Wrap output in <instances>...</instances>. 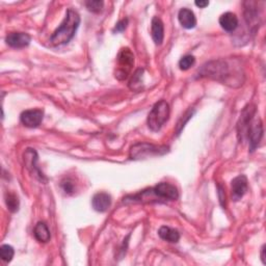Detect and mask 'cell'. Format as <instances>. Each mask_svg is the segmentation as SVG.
Masks as SVG:
<instances>
[{
  "label": "cell",
  "instance_id": "1",
  "mask_svg": "<svg viewBox=\"0 0 266 266\" xmlns=\"http://www.w3.org/2000/svg\"><path fill=\"white\" fill-rule=\"evenodd\" d=\"M199 75L234 87L242 85L244 81L242 68L235 59H217L209 61L202 67Z\"/></svg>",
  "mask_w": 266,
  "mask_h": 266
},
{
  "label": "cell",
  "instance_id": "2",
  "mask_svg": "<svg viewBox=\"0 0 266 266\" xmlns=\"http://www.w3.org/2000/svg\"><path fill=\"white\" fill-rule=\"evenodd\" d=\"M79 24H80V16L73 8H69L64 21L51 35L50 42L52 45L61 46L69 43L74 38Z\"/></svg>",
  "mask_w": 266,
  "mask_h": 266
},
{
  "label": "cell",
  "instance_id": "3",
  "mask_svg": "<svg viewBox=\"0 0 266 266\" xmlns=\"http://www.w3.org/2000/svg\"><path fill=\"white\" fill-rule=\"evenodd\" d=\"M170 118V105L165 100L157 102L148 116V126L152 131H159Z\"/></svg>",
  "mask_w": 266,
  "mask_h": 266
},
{
  "label": "cell",
  "instance_id": "4",
  "mask_svg": "<svg viewBox=\"0 0 266 266\" xmlns=\"http://www.w3.org/2000/svg\"><path fill=\"white\" fill-rule=\"evenodd\" d=\"M168 152V148L165 146H155L148 143H138L132 146L130 149L129 157L133 160L145 159L152 156H160Z\"/></svg>",
  "mask_w": 266,
  "mask_h": 266
},
{
  "label": "cell",
  "instance_id": "5",
  "mask_svg": "<svg viewBox=\"0 0 266 266\" xmlns=\"http://www.w3.org/2000/svg\"><path fill=\"white\" fill-rule=\"evenodd\" d=\"M118 64L116 77L119 80H124L128 77L132 67L134 66V55L129 48L121 49L118 56Z\"/></svg>",
  "mask_w": 266,
  "mask_h": 266
},
{
  "label": "cell",
  "instance_id": "6",
  "mask_svg": "<svg viewBox=\"0 0 266 266\" xmlns=\"http://www.w3.org/2000/svg\"><path fill=\"white\" fill-rule=\"evenodd\" d=\"M255 114H256V106L255 105L249 104L243 108V110L240 114V119H239V122L237 124L238 138H239V140H240V143L246 138L247 131H249L252 123L254 121Z\"/></svg>",
  "mask_w": 266,
  "mask_h": 266
},
{
  "label": "cell",
  "instance_id": "7",
  "mask_svg": "<svg viewBox=\"0 0 266 266\" xmlns=\"http://www.w3.org/2000/svg\"><path fill=\"white\" fill-rule=\"evenodd\" d=\"M156 198L165 201H176L179 198V191L175 185L166 182L158 183L152 188Z\"/></svg>",
  "mask_w": 266,
  "mask_h": 266
},
{
  "label": "cell",
  "instance_id": "8",
  "mask_svg": "<svg viewBox=\"0 0 266 266\" xmlns=\"http://www.w3.org/2000/svg\"><path fill=\"white\" fill-rule=\"evenodd\" d=\"M44 118L42 109H28L21 113L20 120L24 126L28 128H37L40 126Z\"/></svg>",
  "mask_w": 266,
  "mask_h": 266
},
{
  "label": "cell",
  "instance_id": "9",
  "mask_svg": "<svg viewBox=\"0 0 266 266\" xmlns=\"http://www.w3.org/2000/svg\"><path fill=\"white\" fill-rule=\"evenodd\" d=\"M262 136H263V126H262L261 121L259 120L257 122H253L249 131H247V135H246V138L249 139V143H250L251 152H254L256 148L258 147Z\"/></svg>",
  "mask_w": 266,
  "mask_h": 266
},
{
  "label": "cell",
  "instance_id": "10",
  "mask_svg": "<svg viewBox=\"0 0 266 266\" xmlns=\"http://www.w3.org/2000/svg\"><path fill=\"white\" fill-rule=\"evenodd\" d=\"M23 157H24L25 166L27 167V170L37 177V178H39L41 181H43L44 175L41 173L39 167L37 166V161H38L37 152H35L33 149H27L25 151Z\"/></svg>",
  "mask_w": 266,
  "mask_h": 266
},
{
  "label": "cell",
  "instance_id": "11",
  "mask_svg": "<svg viewBox=\"0 0 266 266\" xmlns=\"http://www.w3.org/2000/svg\"><path fill=\"white\" fill-rule=\"evenodd\" d=\"M232 199L237 202L240 200L247 191V179L244 175L237 176L231 182Z\"/></svg>",
  "mask_w": 266,
  "mask_h": 266
},
{
  "label": "cell",
  "instance_id": "12",
  "mask_svg": "<svg viewBox=\"0 0 266 266\" xmlns=\"http://www.w3.org/2000/svg\"><path fill=\"white\" fill-rule=\"evenodd\" d=\"M30 35L24 32H12L7 34L5 42L13 48H25L30 44Z\"/></svg>",
  "mask_w": 266,
  "mask_h": 266
},
{
  "label": "cell",
  "instance_id": "13",
  "mask_svg": "<svg viewBox=\"0 0 266 266\" xmlns=\"http://www.w3.org/2000/svg\"><path fill=\"white\" fill-rule=\"evenodd\" d=\"M93 208L98 212L107 211L111 205V197L110 194L106 192H98L96 193L92 200Z\"/></svg>",
  "mask_w": 266,
  "mask_h": 266
},
{
  "label": "cell",
  "instance_id": "14",
  "mask_svg": "<svg viewBox=\"0 0 266 266\" xmlns=\"http://www.w3.org/2000/svg\"><path fill=\"white\" fill-rule=\"evenodd\" d=\"M151 34L156 45H161L164 38V27L160 18L154 17L151 24Z\"/></svg>",
  "mask_w": 266,
  "mask_h": 266
},
{
  "label": "cell",
  "instance_id": "15",
  "mask_svg": "<svg viewBox=\"0 0 266 266\" xmlns=\"http://www.w3.org/2000/svg\"><path fill=\"white\" fill-rule=\"evenodd\" d=\"M178 19L182 27L186 29L194 28L197 25L196 16H194L193 12L189 10V8H181L178 14Z\"/></svg>",
  "mask_w": 266,
  "mask_h": 266
},
{
  "label": "cell",
  "instance_id": "16",
  "mask_svg": "<svg viewBox=\"0 0 266 266\" xmlns=\"http://www.w3.org/2000/svg\"><path fill=\"white\" fill-rule=\"evenodd\" d=\"M219 24L227 32H233L238 26V18L233 13H225L219 17Z\"/></svg>",
  "mask_w": 266,
  "mask_h": 266
},
{
  "label": "cell",
  "instance_id": "17",
  "mask_svg": "<svg viewBox=\"0 0 266 266\" xmlns=\"http://www.w3.org/2000/svg\"><path fill=\"white\" fill-rule=\"evenodd\" d=\"M158 235L161 239H163V240L172 242V243L178 242L180 239V234L177 230L172 229L170 227H166V226H162L158 230Z\"/></svg>",
  "mask_w": 266,
  "mask_h": 266
},
{
  "label": "cell",
  "instance_id": "18",
  "mask_svg": "<svg viewBox=\"0 0 266 266\" xmlns=\"http://www.w3.org/2000/svg\"><path fill=\"white\" fill-rule=\"evenodd\" d=\"M33 235L38 241L43 242V243L48 242L51 237L49 229L44 221H39V223L37 224V226H35L34 228Z\"/></svg>",
  "mask_w": 266,
  "mask_h": 266
},
{
  "label": "cell",
  "instance_id": "19",
  "mask_svg": "<svg viewBox=\"0 0 266 266\" xmlns=\"http://www.w3.org/2000/svg\"><path fill=\"white\" fill-rule=\"evenodd\" d=\"M250 7H247L245 10V20L249 24L250 27L252 28L253 26L258 25V11L255 10L254 7H252V2H249Z\"/></svg>",
  "mask_w": 266,
  "mask_h": 266
},
{
  "label": "cell",
  "instance_id": "20",
  "mask_svg": "<svg viewBox=\"0 0 266 266\" xmlns=\"http://www.w3.org/2000/svg\"><path fill=\"white\" fill-rule=\"evenodd\" d=\"M5 203L8 210L12 212H16L19 210V199L15 193L6 192L5 193Z\"/></svg>",
  "mask_w": 266,
  "mask_h": 266
},
{
  "label": "cell",
  "instance_id": "21",
  "mask_svg": "<svg viewBox=\"0 0 266 266\" xmlns=\"http://www.w3.org/2000/svg\"><path fill=\"white\" fill-rule=\"evenodd\" d=\"M15 255L14 247L8 245V244H3L0 247V257L4 262H11L13 257Z\"/></svg>",
  "mask_w": 266,
  "mask_h": 266
},
{
  "label": "cell",
  "instance_id": "22",
  "mask_svg": "<svg viewBox=\"0 0 266 266\" xmlns=\"http://www.w3.org/2000/svg\"><path fill=\"white\" fill-rule=\"evenodd\" d=\"M194 63H196V58H194L193 55H185L180 59L179 67L182 71H186L190 69Z\"/></svg>",
  "mask_w": 266,
  "mask_h": 266
},
{
  "label": "cell",
  "instance_id": "23",
  "mask_svg": "<svg viewBox=\"0 0 266 266\" xmlns=\"http://www.w3.org/2000/svg\"><path fill=\"white\" fill-rule=\"evenodd\" d=\"M194 113V110H187L185 113H184V116H182V118L180 119V121L178 122V124H177V128H176V132H177V135H179L180 134V132L182 131V129L184 128L185 126V124L188 122V120L191 118L192 114Z\"/></svg>",
  "mask_w": 266,
  "mask_h": 266
},
{
  "label": "cell",
  "instance_id": "24",
  "mask_svg": "<svg viewBox=\"0 0 266 266\" xmlns=\"http://www.w3.org/2000/svg\"><path fill=\"white\" fill-rule=\"evenodd\" d=\"M141 73H143V70H137L135 74L133 75L132 80L130 81V88L131 90L134 91H138L139 88L141 87Z\"/></svg>",
  "mask_w": 266,
  "mask_h": 266
},
{
  "label": "cell",
  "instance_id": "25",
  "mask_svg": "<svg viewBox=\"0 0 266 266\" xmlns=\"http://www.w3.org/2000/svg\"><path fill=\"white\" fill-rule=\"evenodd\" d=\"M85 5L87 10L93 13H100L103 8L104 2L99 1V0H91V1H86Z\"/></svg>",
  "mask_w": 266,
  "mask_h": 266
},
{
  "label": "cell",
  "instance_id": "26",
  "mask_svg": "<svg viewBox=\"0 0 266 266\" xmlns=\"http://www.w3.org/2000/svg\"><path fill=\"white\" fill-rule=\"evenodd\" d=\"M128 25V19L126 18V19H123L121 21H119L117 24H116V27H114V31H118V32H122L126 29Z\"/></svg>",
  "mask_w": 266,
  "mask_h": 266
},
{
  "label": "cell",
  "instance_id": "27",
  "mask_svg": "<svg viewBox=\"0 0 266 266\" xmlns=\"http://www.w3.org/2000/svg\"><path fill=\"white\" fill-rule=\"evenodd\" d=\"M218 196H219V201L223 207H226V193L224 191L223 186H218Z\"/></svg>",
  "mask_w": 266,
  "mask_h": 266
},
{
  "label": "cell",
  "instance_id": "28",
  "mask_svg": "<svg viewBox=\"0 0 266 266\" xmlns=\"http://www.w3.org/2000/svg\"><path fill=\"white\" fill-rule=\"evenodd\" d=\"M61 187H63V189H64V191H65L66 193H71V192L73 191V189H74L73 184L71 183L70 181L64 182L63 184H61Z\"/></svg>",
  "mask_w": 266,
  "mask_h": 266
},
{
  "label": "cell",
  "instance_id": "29",
  "mask_svg": "<svg viewBox=\"0 0 266 266\" xmlns=\"http://www.w3.org/2000/svg\"><path fill=\"white\" fill-rule=\"evenodd\" d=\"M194 4H196L197 6L201 7V8H204L209 5V1H196L194 2Z\"/></svg>",
  "mask_w": 266,
  "mask_h": 266
},
{
  "label": "cell",
  "instance_id": "30",
  "mask_svg": "<svg viewBox=\"0 0 266 266\" xmlns=\"http://www.w3.org/2000/svg\"><path fill=\"white\" fill-rule=\"evenodd\" d=\"M261 259H262L263 264H266V260H265V245L262 246V250H261Z\"/></svg>",
  "mask_w": 266,
  "mask_h": 266
}]
</instances>
